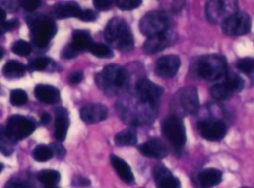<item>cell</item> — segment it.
<instances>
[{
  "label": "cell",
  "mask_w": 254,
  "mask_h": 188,
  "mask_svg": "<svg viewBox=\"0 0 254 188\" xmlns=\"http://www.w3.org/2000/svg\"><path fill=\"white\" fill-rule=\"evenodd\" d=\"M3 135H5V130H4L3 127H1V126H0V137H1V136Z\"/></svg>",
  "instance_id": "c3c4849f"
},
{
  "label": "cell",
  "mask_w": 254,
  "mask_h": 188,
  "mask_svg": "<svg viewBox=\"0 0 254 188\" xmlns=\"http://www.w3.org/2000/svg\"><path fill=\"white\" fill-rule=\"evenodd\" d=\"M92 44H94V41H92V38L91 35H90V33H87V31L75 30L74 33H72L71 45L75 46L80 53L85 50H89V49L91 48Z\"/></svg>",
  "instance_id": "603a6c76"
},
{
  "label": "cell",
  "mask_w": 254,
  "mask_h": 188,
  "mask_svg": "<svg viewBox=\"0 0 254 188\" xmlns=\"http://www.w3.org/2000/svg\"><path fill=\"white\" fill-rule=\"evenodd\" d=\"M227 61L218 54L202 56L197 63V74L207 81H217L227 75Z\"/></svg>",
  "instance_id": "3957f363"
},
{
  "label": "cell",
  "mask_w": 254,
  "mask_h": 188,
  "mask_svg": "<svg viewBox=\"0 0 254 188\" xmlns=\"http://www.w3.org/2000/svg\"><path fill=\"white\" fill-rule=\"evenodd\" d=\"M109 110L105 105L101 104H90L85 105L80 110V117L82 121L87 124H96V122L104 121L107 119Z\"/></svg>",
  "instance_id": "9a60e30c"
},
{
  "label": "cell",
  "mask_w": 254,
  "mask_h": 188,
  "mask_svg": "<svg viewBox=\"0 0 254 188\" xmlns=\"http://www.w3.org/2000/svg\"><path fill=\"white\" fill-rule=\"evenodd\" d=\"M44 188H59L58 186H45Z\"/></svg>",
  "instance_id": "681fc988"
},
{
  "label": "cell",
  "mask_w": 254,
  "mask_h": 188,
  "mask_svg": "<svg viewBox=\"0 0 254 188\" xmlns=\"http://www.w3.org/2000/svg\"><path fill=\"white\" fill-rule=\"evenodd\" d=\"M76 182H77L76 185L82 186V187H86V186H90V180H89V178L81 177V176H80V177H77Z\"/></svg>",
  "instance_id": "f6af8a7d"
},
{
  "label": "cell",
  "mask_w": 254,
  "mask_h": 188,
  "mask_svg": "<svg viewBox=\"0 0 254 188\" xmlns=\"http://www.w3.org/2000/svg\"><path fill=\"white\" fill-rule=\"evenodd\" d=\"M115 143L117 146H135L137 143V135L133 130L131 128H127V130L121 131V132L117 133L115 136Z\"/></svg>",
  "instance_id": "d4e9b609"
},
{
  "label": "cell",
  "mask_w": 254,
  "mask_h": 188,
  "mask_svg": "<svg viewBox=\"0 0 254 188\" xmlns=\"http://www.w3.org/2000/svg\"><path fill=\"white\" fill-rule=\"evenodd\" d=\"M94 4L97 10H109L112 6L111 0H95Z\"/></svg>",
  "instance_id": "ab89813d"
},
{
  "label": "cell",
  "mask_w": 254,
  "mask_h": 188,
  "mask_svg": "<svg viewBox=\"0 0 254 188\" xmlns=\"http://www.w3.org/2000/svg\"><path fill=\"white\" fill-rule=\"evenodd\" d=\"M51 150H53V153H55L58 157L63 158L64 156H65V148L63 147L61 143H54V145L51 146Z\"/></svg>",
  "instance_id": "b9f144b4"
},
{
  "label": "cell",
  "mask_w": 254,
  "mask_h": 188,
  "mask_svg": "<svg viewBox=\"0 0 254 188\" xmlns=\"http://www.w3.org/2000/svg\"><path fill=\"white\" fill-rule=\"evenodd\" d=\"M4 188H28V185L24 181H21L20 178H10L5 183Z\"/></svg>",
  "instance_id": "f35d334b"
},
{
  "label": "cell",
  "mask_w": 254,
  "mask_h": 188,
  "mask_svg": "<svg viewBox=\"0 0 254 188\" xmlns=\"http://www.w3.org/2000/svg\"><path fill=\"white\" fill-rule=\"evenodd\" d=\"M50 120H51L50 114H48V112H43V115H41V122H43V124H49Z\"/></svg>",
  "instance_id": "7dc6e473"
},
{
  "label": "cell",
  "mask_w": 254,
  "mask_h": 188,
  "mask_svg": "<svg viewBox=\"0 0 254 188\" xmlns=\"http://www.w3.org/2000/svg\"><path fill=\"white\" fill-rule=\"evenodd\" d=\"M56 120H55V137L56 140L63 142L66 138L67 131H69L70 121H69V112L64 107H58L55 109Z\"/></svg>",
  "instance_id": "ac0fdd59"
},
{
  "label": "cell",
  "mask_w": 254,
  "mask_h": 188,
  "mask_svg": "<svg viewBox=\"0 0 254 188\" xmlns=\"http://www.w3.org/2000/svg\"><path fill=\"white\" fill-rule=\"evenodd\" d=\"M80 54V51L77 50L75 46H72L71 44H69V45H66L65 48L63 49V51H61V58L63 59H72L75 58V56H77Z\"/></svg>",
  "instance_id": "8d00e7d4"
},
{
  "label": "cell",
  "mask_w": 254,
  "mask_h": 188,
  "mask_svg": "<svg viewBox=\"0 0 254 188\" xmlns=\"http://www.w3.org/2000/svg\"><path fill=\"white\" fill-rule=\"evenodd\" d=\"M30 30L33 43L39 48H44L55 35L56 26L54 21L46 16H39L30 20Z\"/></svg>",
  "instance_id": "8992f818"
},
{
  "label": "cell",
  "mask_w": 254,
  "mask_h": 188,
  "mask_svg": "<svg viewBox=\"0 0 254 188\" xmlns=\"http://www.w3.org/2000/svg\"><path fill=\"white\" fill-rule=\"evenodd\" d=\"M82 79H84V75H82V72L75 71L69 76V82L70 84H79V82L82 81Z\"/></svg>",
  "instance_id": "7bdbcfd3"
},
{
  "label": "cell",
  "mask_w": 254,
  "mask_h": 188,
  "mask_svg": "<svg viewBox=\"0 0 254 188\" xmlns=\"http://www.w3.org/2000/svg\"><path fill=\"white\" fill-rule=\"evenodd\" d=\"M35 122L33 120L20 115H14L6 122L5 133L14 142L29 137L35 131Z\"/></svg>",
  "instance_id": "52a82bcc"
},
{
  "label": "cell",
  "mask_w": 254,
  "mask_h": 188,
  "mask_svg": "<svg viewBox=\"0 0 254 188\" xmlns=\"http://www.w3.org/2000/svg\"><path fill=\"white\" fill-rule=\"evenodd\" d=\"M252 19L247 13H236L222 23V30L226 35L241 36L249 33Z\"/></svg>",
  "instance_id": "9c48e42d"
},
{
  "label": "cell",
  "mask_w": 254,
  "mask_h": 188,
  "mask_svg": "<svg viewBox=\"0 0 254 188\" xmlns=\"http://www.w3.org/2000/svg\"><path fill=\"white\" fill-rule=\"evenodd\" d=\"M34 94L39 101L48 105L56 104L60 100V91L50 85H38L34 90Z\"/></svg>",
  "instance_id": "d6986e66"
},
{
  "label": "cell",
  "mask_w": 254,
  "mask_h": 188,
  "mask_svg": "<svg viewBox=\"0 0 254 188\" xmlns=\"http://www.w3.org/2000/svg\"><path fill=\"white\" fill-rule=\"evenodd\" d=\"M54 13L59 19L79 18L81 9L76 3H59L54 9Z\"/></svg>",
  "instance_id": "7402d4cb"
},
{
  "label": "cell",
  "mask_w": 254,
  "mask_h": 188,
  "mask_svg": "<svg viewBox=\"0 0 254 188\" xmlns=\"http://www.w3.org/2000/svg\"><path fill=\"white\" fill-rule=\"evenodd\" d=\"M110 160H111L112 167L115 168V171H116V173L119 175V177L121 178L124 182L128 183V185L133 183V181H135L133 172L132 170H131L130 166L127 165V162H125L122 158L117 157V156L115 155H112L111 157H110Z\"/></svg>",
  "instance_id": "44dd1931"
},
{
  "label": "cell",
  "mask_w": 254,
  "mask_h": 188,
  "mask_svg": "<svg viewBox=\"0 0 254 188\" xmlns=\"http://www.w3.org/2000/svg\"><path fill=\"white\" fill-rule=\"evenodd\" d=\"M198 130L204 140L221 141L227 133V125L222 120L206 119L198 122Z\"/></svg>",
  "instance_id": "30bf717a"
},
{
  "label": "cell",
  "mask_w": 254,
  "mask_h": 188,
  "mask_svg": "<svg viewBox=\"0 0 254 188\" xmlns=\"http://www.w3.org/2000/svg\"><path fill=\"white\" fill-rule=\"evenodd\" d=\"M49 65H50V60L48 58H36L30 61L28 69L30 71H43V70L48 69Z\"/></svg>",
  "instance_id": "d6a6232c"
},
{
  "label": "cell",
  "mask_w": 254,
  "mask_h": 188,
  "mask_svg": "<svg viewBox=\"0 0 254 188\" xmlns=\"http://www.w3.org/2000/svg\"><path fill=\"white\" fill-rule=\"evenodd\" d=\"M28 101V95L24 90L16 89L13 90L10 94V102L14 106H23L24 104H26Z\"/></svg>",
  "instance_id": "1f68e13d"
},
{
  "label": "cell",
  "mask_w": 254,
  "mask_h": 188,
  "mask_svg": "<svg viewBox=\"0 0 254 188\" xmlns=\"http://www.w3.org/2000/svg\"><path fill=\"white\" fill-rule=\"evenodd\" d=\"M130 82V75L125 67L119 65H109L95 75V84L105 94H116Z\"/></svg>",
  "instance_id": "6da1fadb"
},
{
  "label": "cell",
  "mask_w": 254,
  "mask_h": 188,
  "mask_svg": "<svg viewBox=\"0 0 254 188\" xmlns=\"http://www.w3.org/2000/svg\"><path fill=\"white\" fill-rule=\"evenodd\" d=\"M237 67L244 74H254V58H243L238 60Z\"/></svg>",
  "instance_id": "836d02e7"
},
{
  "label": "cell",
  "mask_w": 254,
  "mask_h": 188,
  "mask_svg": "<svg viewBox=\"0 0 254 188\" xmlns=\"http://www.w3.org/2000/svg\"><path fill=\"white\" fill-rule=\"evenodd\" d=\"M1 56H3V50L0 49V58H1Z\"/></svg>",
  "instance_id": "f907efd6"
},
{
  "label": "cell",
  "mask_w": 254,
  "mask_h": 188,
  "mask_svg": "<svg viewBox=\"0 0 254 188\" xmlns=\"http://www.w3.org/2000/svg\"><path fill=\"white\" fill-rule=\"evenodd\" d=\"M18 25H19V21L16 20V19H14V20H10V21H5V23L3 24V31L13 30V29H15Z\"/></svg>",
  "instance_id": "ee69618b"
},
{
  "label": "cell",
  "mask_w": 254,
  "mask_h": 188,
  "mask_svg": "<svg viewBox=\"0 0 254 188\" xmlns=\"http://www.w3.org/2000/svg\"><path fill=\"white\" fill-rule=\"evenodd\" d=\"M104 34L107 43L111 44L114 48L121 51H130L133 49L135 40H133L132 31H131L130 25L124 19H111L107 23Z\"/></svg>",
  "instance_id": "7a4b0ae2"
},
{
  "label": "cell",
  "mask_w": 254,
  "mask_h": 188,
  "mask_svg": "<svg viewBox=\"0 0 254 188\" xmlns=\"http://www.w3.org/2000/svg\"><path fill=\"white\" fill-rule=\"evenodd\" d=\"M79 19L82 21H87V23L89 21H95L96 20V14L92 10H81Z\"/></svg>",
  "instance_id": "60d3db41"
},
{
  "label": "cell",
  "mask_w": 254,
  "mask_h": 188,
  "mask_svg": "<svg viewBox=\"0 0 254 188\" xmlns=\"http://www.w3.org/2000/svg\"><path fill=\"white\" fill-rule=\"evenodd\" d=\"M136 92L141 101L155 105L156 101L162 96L163 89L150 80L141 79L136 84Z\"/></svg>",
  "instance_id": "7c38bea8"
},
{
  "label": "cell",
  "mask_w": 254,
  "mask_h": 188,
  "mask_svg": "<svg viewBox=\"0 0 254 188\" xmlns=\"http://www.w3.org/2000/svg\"><path fill=\"white\" fill-rule=\"evenodd\" d=\"M178 104L182 107V110L187 114L193 115L198 111L199 109V97L198 91L194 86H186L182 87L177 92Z\"/></svg>",
  "instance_id": "4fadbf2b"
},
{
  "label": "cell",
  "mask_w": 254,
  "mask_h": 188,
  "mask_svg": "<svg viewBox=\"0 0 254 188\" xmlns=\"http://www.w3.org/2000/svg\"><path fill=\"white\" fill-rule=\"evenodd\" d=\"M140 151L146 157L157 158V160L165 158L168 155L166 145L161 140H157V138H152V140L143 143L140 147Z\"/></svg>",
  "instance_id": "e0dca14e"
},
{
  "label": "cell",
  "mask_w": 254,
  "mask_h": 188,
  "mask_svg": "<svg viewBox=\"0 0 254 188\" xmlns=\"http://www.w3.org/2000/svg\"><path fill=\"white\" fill-rule=\"evenodd\" d=\"M14 151V146H13V141L5 135H3L0 137V152L4 153L5 156H10Z\"/></svg>",
  "instance_id": "d590c367"
},
{
  "label": "cell",
  "mask_w": 254,
  "mask_h": 188,
  "mask_svg": "<svg viewBox=\"0 0 254 188\" xmlns=\"http://www.w3.org/2000/svg\"><path fill=\"white\" fill-rule=\"evenodd\" d=\"M142 1L141 0H117L116 5L117 8H120L121 10L128 11L133 10V9L140 8Z\"/></svg>",
  "instance_id": "e575fe53"
},
{
  "label": "cell",
  "mask_w": 254,
  "mask_h": 188,
  "mask_svg": "<svg viewBox=\"0 0 254 188\" xmlns=\"http://www.w3.org/2000/svg\"><path fill=\"white\" fill-rule=\"evenodd\" d=\"M176 38H177V35L171 29L161 34H157V35L150 36L143 44V51L146 54L160 53V51L165 50L166 48L172 45L176 41Z\"/></svg>",
  "instance_id": "8fae6325"
},
{
  "label": "cell",
  "mask_w": 254,
  "mask_h": 188,
  "mask_svg": "<svg viewBox=\"0 0 254 188\" xmlns=\"http://www.w3.org/2000/svg\"><path fill=\"white\" fill-rule=\"evenodd\" d=\"M153 178H155L156 187L157 188H180L181 183L177 177L171 173L165 166L158 165L153 168Z\"/></svg>",
  "instance_id": "2e32d148"
},
{
  "label": "cell",
  "mask_w": 254,
  "mask_h": 188,
  "mask_svg": "<svg viewBox=\"0 0 254 188\" xmlns=\"http://www.w3.org/2000/svg\"><path fill=\"white\" fill-rule=\"evenodd\" d=\"M5 20H6L5 10H3V9H0V26H1V29H3V24L5 23Z\"/></svg>",
  "instance_id": "bcb514c9"
},
{
  "label": "cell",
  "mask_w": 254,
  "mask_h": 188,
  "mask_svg": "<svg viewBox=\"0 0 254 188\" xmlns=\"http://www.w3.org/2000/svg\"><path fill=\"white\" fill-rule=\"evenodd\" d=\"M171 19L163 11H151L140 21V30L147 38L170 30Z\"/></svg>",
  "instance_id": "5b68a950"
},
{
  "label": "cell",
  "mask_w": 254,
  "mask_h": 188,
  "mask_svg": "<svg viewBox=\"0 0 254 188\" xmlns=\"http://www.w3.org/2000/svg\"><path fill=\"white\" fill-rule=\"evenodd\" d=\"M238 3L224 1V0H211L206 3V15L211 23H223L229 16L238 13Z\"/></svg>",
  "instance_id": "ba28073f"
},
{
  "label": "cell",
  "mask_w": 254,
  "mask_h": 188,
  "mask_svg": "<svg viewBox=\"0 0 254 188\" xmlns=\"http://www.w3.org/2000/svg\"><path fill=\"white\" fill-rule=\"evenodd\" d=\"M163 136L175 148L180 150L186 143V130L182 120L176 115L166 117L161 126Z\"/></svg>",
  "instance_id": "277c9868"
},
{
  "label": "cell",
  "mask_w": 254,
  "mask_h": 188,
  "mask_svg": "<svg viewBox=\"0 0 254 188\" xmlns=\"http://www.w3.org/2000/svg\"><path fill=\"white\" fill-rule=\"evenodd\" d=\"M222 172L217 168H207L198 173V183L201 188H212L222 181Z\"/></svg>",
  "instance_id": "ffe728a7"
},
{
  "label": "cell",
  "mask_w": 254,
  "mask_h": 188,
  "mask_svg": "<svg viewBox=\"0 0 254 188\" xmlns=\"http://www.w3.org/2000/svg\"><path fill=\"white\" fill-rule=\"evenodd\" d=\"M3 33V29H1V26H0V34Z\"/></svg>",
  "instance_id": "f5cc1de1"
},
{
  "label": "cell",
  "mask_w": 254,
  "mask_h": 188,
  "mask_svg": "<svg viewBox=\"0 0 254 188\" xmlns=\"http://www.w3.org/2000/svg\"><path fill=\"white\" fill-rule=\"evenodd\" d=\"M20 5L23 6L26 11L33 13V11H35L36 9L41 5V1L40 0H23L20 3Z\"/></svg>",
  "instance_id": "74e56055"
},
{
  "label": "cell",
  "mask_w": 254,
  "mask_h": 188,
  "mask_svg": "<svg viewBox=\"0 0 254 188\" xmlns=\"http://www.w3.org/2000/svg\"><path fill=\"white\" fill-rule=\"evenodd\" d=\"M211 95L214 100L224 101L233 96V91L224 82H221V84H216L211 87Z\"/></svg>",
  "instance_id": "484cf974"
},
{
  "label": "cell",
  "mask_w": 254,
  "mask_h": 188,
  "mask_svg": "<svg viewBox=\"0 0 254 188\" xmlns=\"http://www.w3.org/2000/svg\"><path fill=\"white\" fill-rule=\"evenodd\" d=\"M1 171H3V165L0 163V172H1Z\"/></svg>",
  "instance_id": "816d5d0a"
},
{
  "label": "cell",
  "mask_w": 254,
  "mask_h": 188,
  "mask_svg": "<svg viewBox=\"0 0 254 188\" xmlns=\"http://www.w3.org/2000/svg\"><path fill=\"white\" fill-rule=\"evenodd\" d=\"M242 188H248V187H242Z\"/></svg>",
  "instance_id": "db71d44e"
},
{
  "label": "cell",
  "mask_w": 254,
  "mask_h": 188,
  "mask_svg": "<svg viewBox=\"0 0 254 188\" xmlns=\"http://www.w3.org/2000/svg\"><path fill=\"white\" fill-rule=\"evenodd\" d=\"M38 180L44 186H56L60 181V173L55 170H43L38 173Z\"/></svg>",
  "instance_id": "4316f807"
},
{
  "label": "cell",
  "mask_w": 254,
  "mask_h": 188,
  "mask_svg": "<svg viewBox=\"0 0 254 188\" xmlns=\"http://www.w3.org/2000/svg\"><path fill=\"white\" fill-rule=\"evenodd\" d=\"M11 50L14 54L20 56H28L31 53V45L30 43L25 40H18L13 44L11 46Z\"/></svg>",
  "instance_id": "4dcf8cb0"
},
{
  "label": "cell",
  "mask_w": 254,
  "mask_h": 188,
  "mask_svg": "<svg viewBox=\"0 0 254 188\" xmlns=\"http://www.w3.org/2000/svg\"><path fill=\"white\" fill-rule=\"evenodd\" d=\"M54 156L53 150L51 147L45 145H39L34 148L33 151V157L35 161H39V162H46V161L50 160Z\"/></svg>",
  "instance_id": "83f0119b"
},
{
  "label": "cell",
  "mask_w": 254,
  "mask_h": 188,
  "mask_svg": "<svg viewBox=\"0 0 254 188\" xmlns=\"http://www.w3.org/2000/svg\"><path fill=\"white\" fill-rule=\"evenodd\" d=\"M26 67L21 63L16 60L8 61L3 67V74L4 76L8 79H20L25 75Z\"/></svg>",
  "instance_id": "cb8c5ba5"
},
{
  "label": "cell",
  "mask_w": 254,
  "mask_h": 188,
  "mask_svg": "<svg viewBox=\"0 0 254 188\" xmlns=\"http://www.w3.org/2000/svg\"><path fill=\"white\" fill-rule=\"evenodd\" d=\"M181 67V59L177 55H165L161 56L156 61V74L163 79H171L176 76Z\"/></svg>",
  "instance_id": "5bb4252c"
},
{
  "label": "cell",
  "mask_w": 254,
  "mask_h": 188,
  "mask_svg": "<svg viewBox=\"0 0 254 188\" xmlns=\"http://www.w3.org/2000/svg\"><path fill=\"white\" fill-rule=\"evenodd\" d=\"M226 79H224V84L227 85V86L229 87V89L233 91V94H236V92H239L242 89H243L244 86V81L243 79H242L239 75L237 74H227Z\"/></svg>",
  "instance_id": "f1b7e54d"
},
{
  "label": "cell",
  "mask_w": 254,
  "mask_h": 188,
  "mask_svg": "<svg viewBox=\"0 0 254 188\" xmlns=\"http://www.w3.org/2000/svg\"><path fill=\"white\" fill-rule=\"evenodd\" d=\"M89 50L91 51L95 56H97V58L107 59V58H112V56H114V51L111 50V48L107 45H105V44H101V43H94Z\"/></svg>",
  "instance_id": "f546056e"
}]
</instances>
